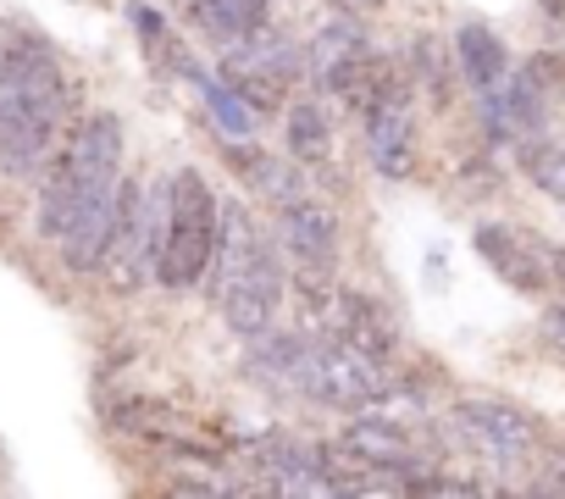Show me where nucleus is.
Wrapping results in <instances>:
<instances>
[{"label": "nucleus", "mask_w": 565, "mask_h": 499, "mask_svg": "<svg viewBox=\"0 0 565 499\" xmlns=\"http://www.w3.org/2000/svg\"><path fill=\"white\" fill-rule=\"evenodd\" d=\"M67 84L56 56L29 34H0V167L34 178L56 145Z\"/></svg>", "instance_id": "nucleus-1"}, {"label": "nucleus", "mask_w": 565, "mask_h": 499, "mask_svg": "<svg viewBox=\"0 0 565 499\" xmlns=\"http://www.w3.org/2000/svg\"><path fill=\"white\" fill-rule=\"evenodd\" d=\"M117 183H122V123H117V112H89L40 189V238L62 244L73 216L89 200L111 194Z\"/></svg>", "instance_id": "nucleus-2"}, {"label": "nucleus", "mask_w": 565, "mask_h": 499, "mask_svg": "<svg viewBox=\"0 0 565 499\" xmlns=\"http://www.w3.org/2000/svg\"><path fill=\"white\" fill-rule=\"evenodd\" d=\"M216 222H222V205H216L211 183L194 167H183L172 178V200H167V222H161V250H156L161 289H194L211 273Z\"/></svg>", "instance_id": "nucleus-3"}, {"label": "nucleus", "mask_w": 565, "mask_h": 499, "mask_svg": "<svg viewBox=\"0 0 565 499\" xmlns=\"http://www.w3.org/2000/svg\"><path fill=\"white\" fill-rule=\"evenodd\" d=\"M300 389H311L317 400H328L339 411H372L394 394V378L383 372L377 350H366L355 339H328V344L306 350Z\"/></svg>", "instance_id": "nucleus-4"}, {"label": "nucleus", "mask_w": 565, "mask_h": 499, "mask_svg": "<svg viewBox=\"0 0 565 499\" xmlns=\"http://www.w3.org/2000/svg\"><path fill=\"white\" fill-rule=\"evenodd\" d=\"M355 100H361V123H366V145H372L377 172H388V178L411 172V134H416L411 89L394 73H377Z\"/></svg>", "instance_id": "nucleus-5"}, {"label": "nucleus", "mask_w": 565, "mask_h": 499, "mask_svg": "<svg viewBox=\"0 0 565 499\" xmlns=\"http://www.w3.org/2000/svg\"><path fill=\"white\" fill-rule=\"evenodd\" d=\"M156 250H161V233L150 227V205H145L139 183H122V211H117L111 244H106V256H100V273H106L111 295H134L139 289L145 262L156 267Z\"/></svg>", "instance_id": "nucleus-6"}, {"label": "nucleus", "mask_w": 565, "mask_h": 499, "mask_svg": "<svg viewBox=\"0 0 565 499\" xmlns=\"http://www.w3.org/2000/svg\"><path fill=\"white\" fill-rule=\"evenodd\" d=\"M455 427L471 449L493 455V460H521L537 444V427L526 411L504 405V400H460L455 405Z\"/></svg>", "instance_id": "nucleus-7"}, {"label": "nucleus", "mask_w": 565, "mask_h": 499, "mask_svg": "<svg viewBox=\"0 0 565 499\" xmlns=\"http://www.w3.org/2000/svg\"><path fill=\"white\" fill-rule=\"evenodd\" d=\"M277 238H282V250L295 256L300 273H317V278H322V273L339 262V216H333L322 200H306V194L282 200V211H277Z\"/></svg>", "instance_id": "nucleus-8"}, {"label": "nucleus", "mask_w": 565, "mask_h": 499, "mask_svg": "<svg viewBox=\"0 0 565 499\" xmlns=\"http://www.w3.org/2000/svg\"><path fill=\"white\" fill-rule=\"evenodd\" d=\"M277 306H282V267H277L271 250H255L249 267H244V273L233 278V289L222 295L227 328H233V333H244V339H255V333H266V328H271Z\"/></svg>", "instance_id": "nucleus-9"}, {"label": "nucleus", "mask_w": 565, "mask_h": 499, "mask_svg": "<svg viewBox=\"0 0 565 499\" xmlns=\"http://www.w3.org/2000/svg\"><path fill=\"white\" fill-rule=\"evenodd\" d=\"M372 67H377V62H372V45H366L361 23H333V29H322V34L311 40V73H317L328 89L355 95V84H361Z\"/></svg>", "instance_id": "nucleus-10"}, {"label": "nucleus", "mask_w": 565, "mask_h": 499, "mask_svg": "<svg viewBox=\"0 0 565 499\" xmlns=\"http://www.w3.org/2000/svg\"><path fill=\"white\" fill-rule=\"evenodd\" d=\"M117 211H122V183L111 189V194H100V200H89L78 216H73V227L62 233V262H67V273H89V267H100V256H106V244H111V227H117Z\"/></svg>", "instance_id": "nucleus-11"}, {"label": "nucleus", "mask_w": 565, "mask_h": 499, "mask_svg": "<svg viewBox=\"0 0 565 499\" xmlns=\"http://www.w3.org/2000/svg\"><path fill=\"white\" fill-rule=\"evenodd\" d=\"M477 256H482L510 289H521V295H537V289L548 284L543 262L532 256V244H521L510 227H477Z\"/></svg>", "instance_id": "nucleus-12"}, {"label": "nucleus", "mask_w": 565, "mask_h": 499, "mask_svg": "<svg viewBox=\"0 0 565 499\" xmlns=\"http://www.w3.org/2000/svg\"><path fill=\"white\" fill-rule=\"evenodd\" d=\"M455 62H460V73H466L477 89H493V84L510 73L504 40H499L493 29H482V23H460V29H455Z\"/></svg>", "instance_id": "nucleus-13"}, {"label": "nucleus", "mask_w": 565, "mask_h": 499, "mask_svg": "<svg viewBox=\"0 0 565 499\" xmlns=\"http://www.w3.org/2000/svg\"><path fill=\"white\" fill-rule=\"evenodd\" d=\"M266 12H271V0H194V29L222 45H238L255 29H266Z\"/></svg>", "instance_id": "nucleus-14"}, {"label": "nucleus", "mask_w": 565, "mask_h": 499, "mask_svg": "<svg viewBox=\"0 0 565 499\" xmlns=\"http://www.w3.org/2000/svg\"><path fill=\"white\" fill-rule=\"evenodd\" d=\"M344 444H350V449H355L366 466H377V471L416 466V455H411V438H405V427H399V422H377V416H366V422H350Z\"/></svg>", "instance_id": "nucleus-15"}, {"label": "nucleus", "mask_w": 565, "mask_h": 499, "mask_svg": "<svg viewBox=\"0 0 565 499\" xmlns=\"http://www.w3.org/2000/svg\"><path fill=\"white\" fill-rule=\"evenodd\" d=\"M289 156L300 167H322L333 156V128H328V112L317 100L289 106Z\"/></svg>", "instance_id": "nucleus-16"}, {"label": "nucleus", "mask_w": 565, "mask_h": 499, "mask_svg": "<svg viewBox=\"0 0 565 499\" xmlns=\"http://www.w3.org/2000/svg\"><path fill=\"white\" fill-rule=\"evenodd\" d=\"M306 350H311V344H306L300 333H271V328H266V333H255V361H249V372H266L271 383H282V378L300 383ZM266 378H260V383H266Z\"/></svg>", "instance_id": "nucleus-17"}, {"label": "nucleus", "mask_w": 565, "mask_h": 499, "mask_svg": "<svg viewBox=\"0 0 565 499\" xmlns=\"http://www.w3.org/2000/svg\"><path fill=\"white\" fill-rule=\"evenodd\" d=\"M521 167H526V178L543 194L565 200V139H526L521 145Z\"/></svg>", "instance_id": "nucleus-18"}, {"label": "nucleus", "mask_w": 565, "mask_h": 499, "mask_svg": "<svg viewBox=\"0 0 565 499\" xmlns=\"http://www.w3.org/2000/svg\"><path fill=\"white\" fill-rule=\"evenodd\" d=\"M205 95H211V106H216V123L227 128V134H249L255 128V106L233 89V84H205Z\"/></svg>", "instance_id": "nucleus-19"}, {"label": "nucleus", "mask_w": 565, "mask_h": 499, "mask_svg": "<svg viewBox=\"0 0 565 499\" xmlns=\"http://www.w3.org/2000/svg\"><path fill=\"white\" fill-rule=\"evenodd\" d=\"M543 333H548V344H559V350H565V306H559V311H548Z\"/></svg>", "instance_id": "nucleus-20"}, {"label": "nucleus", "mask_w": 565, "mask_h": 499, "mask_svg": "<svg viewBox=\"0 0 565 499\" xmlns=\"http://www.w3.org/2000/svg\"><path fill=\"white\" fill-rule=\"evenodd\" d=\"M339 7H344V12H372L377 0H339Z\"/></svg>", "instance_id": "nucleus-21"}]
</instances>
